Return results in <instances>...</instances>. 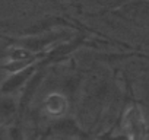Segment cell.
<instances>
[{"mask_svg": "<svg viewBox=\"0 0 149 140\" xmlns=\"http://www.w3.org/2000/svg\"><path fill=\"white\" fill-rule=\"evenodd\" d=\"M126 131L133 140H137V139L140 140L142 133L145 131L142 115L139 114V111L136 108H132L126 117Z\"/></svg>", "mask_w": 149, "mask_h": 140, "instance_id": "obj_1", "label": "cell"}, {"mask_svg": "<svg viewBox=\"0 0 149 140\" xmlns=\"http://www.w3.org/2000/svg\"><path fill=\"white\" fill-rule=\"evenodd\" d=\"M0 140H2V134H0Z\"/></svg>", "mask_w": 149, "mask_h": 140, "instance_id": "obj_2", "label": "cell"}]
</instances>
